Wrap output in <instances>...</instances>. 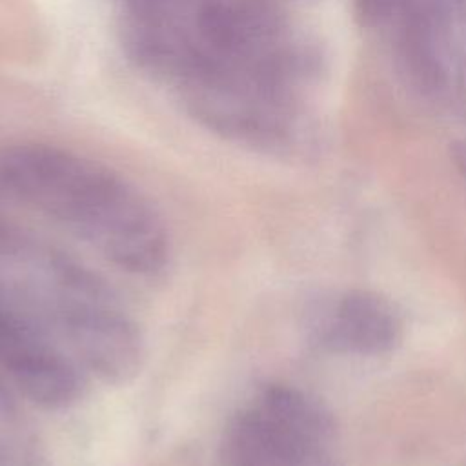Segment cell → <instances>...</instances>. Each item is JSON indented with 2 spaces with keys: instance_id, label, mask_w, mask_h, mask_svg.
<instances>
[{
  "instance_id": "cell-4",
  "label": "cell",
  "mask_w": 466,
  "mask_h": 466,
  "mask_svg": "<svg viewBox=\"0 0 466 466\" xmlns=\"http://www.w3.org/2000/svg\"><path fill=\"white\" fill-rule=\"evenodd\" d=\"M402 337V320L395 306L379 293L355 289L335 299L315 324V340L342 355H382Z\"/></svg>"
},
{
  "instance_id": "cell-3",
  "label": "cell",
  "mask_w": 466,
  "mask_h": 466,
  "mask_svg": "<svg viewBox=\"0 0 466 466\" xmlns=\"http://www.w3.org/2000/svg\"><path fill=\"white\" fill-rule=\"evenodd\" d=\"M86 391V371L49 328L0 275V413L20 400L51 411L69 410Z\"/></svg>"
},
{
  "instance_id": "cell-2",
  "label": "cell",
  "mask_w": 466,
  "mask_h": 466,
  "mask_svg": "<svg viewBox=\"0 0 466 466\" xmlns=\"http://www.w3.org/2000/svg\"><path fill=\"white\" fill-rule=\"evenodd\" d=\"M218 466H340L335 419L297 386L264 384L224 424Z\"/></svg>"
},
{
  "instance_id": "cell-1",
  "label": "cell",
  "mask_w": 466,
  "mask_h": 466,
  "mask_svg": "<svg viewBox=\"0 0 466 466\" xmlns=\"http://www.w3.org/2000/svg\"><path fill=\"white\" fill-rule=\"evenodd\" d=\"M0 198L62 226L129 275L157 277L169 266L171 237L151 200L75 151L42 142L0 147Z\"/></svg>"
},
{
  "instance_id": "cell-6",
  "label": "cell",
  "mask_w": 466,
  "mask_h": 466,
  "mask_svg": "<svg viewBox=\"0 0 466 466\" xmlns=\"http://www.w3.org/2000/svg\"><path fill=\"white\" fill-rule=\"evenodd\" d=\"M453 160H455L459 171L462 173V177L466 180V142L453 144Z\"/></svg>"
},
{
  "instance_id": "cell-5",
  "label": "cell",
  "mask_w": 466,
  "mask_h": 466,
  "mask_svg": "<svg viewBox=\"0 0 466 466\" xmlns=\"http://www.w3.org/2000/svg\"><path fill=\"white\" fill-rule=\"evenodd\" d=\"M29 233V228L20 224L0 208V266L16 253V249L24 244Z\"/></svg>"
}]
</instances>
